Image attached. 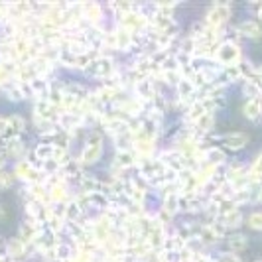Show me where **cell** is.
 <instances>
[{"label":"cell","mask_w":262,"mask_h":262,"mask_svg":"<svg viewBox=\"0 0 262 262\" xmlns=\"http://www.w3.org/2000/svg\"><path fill=\"white\" fill-rule=\"evenodd\" d=\"M219 57H221L223 61H231L233 57H236V48L233 43H223L221 50H219Z\"/></svg>","instance_id":"cell-5"},{"label":"cell","mask_w":262,"mask_h":262,"mask_svg":"<svg viewBox=\"0 0 262 262\" xmlns=\"http://www.w3.org/2000/svg\"><path fill=\"white\" fill-rule=\"evenodd\" d=\"M250 229H262V213H252L249 217Z\"/></svg>","instance_id":"cell-6"},{"label":"cell","mask_w":262,"mask_h":262,"mask_svg":"<svg viewBox=\"0 0 262 262\" xmlns=\"http://www.w3.org/2000/svg\"><path fill=\"white\" fill-rule=\"evenodd\" d=\"M132 162H134V156H132L130 152H120L118 154V164L120 166H130Z\"/></svg>","instance_id":"cell-8"},{"label":"cell","mask_w":262,"mask_h":262,"mask_svg":"<svg viewBox=\"0 0 262 262\" xmlns=\"http://www.w3.org/2000/svg\"><path fill=\"white\" fill-rule=\"evenodd\" d=\"M247 236L243 235H233L231 238H229V249L235 250V252H238V250H245L247 249Z\"/></svg>","instance_id":"cell-3"},{"label":"cell","mask_w":262,"mask_h":262,"mask_svg":"<svg viewBox=\"0 0 262 262\" xmlns=\"http://www.w3.org/2000/svg\"><path fill=\"white\" fill-rule=\"evenodd\" d=\"M225 146L227 148H231V150H238V148H243V146L249 142V136L247 134H243V132H233V134H227L225 136Z\"/></svg>","instance_id":"cell-2"},{"label":"cell","mask_w":262,"mask_h":262,"mask_svg":"<svg viewBox=\"0 0 262 262\" xmlns=\"http://www.w3.org/2000/svg\"><path fill=\"white\" fill-rule=\"evenodd\" d=\"M2 160H4V158H2V156H0V166H2Z\"/></svg>","instance_id":"cell-10"},{"label":"cell","mask_w":262,"mask_h":262,"mask_svg":"<svg viewBox=\"0 0 262 262\" xmlns=\"http://www.w3.org/2000/svg\"><path fill=\"white\" fill-rule=\"evenodd\" d=\"M245 115H247L249 118H254L256 115H258V105H256V101L247 103V106H245Z\"/></svg>","instance_id":"cell-7"},{"label":"cell","mask_w":262,"mask_h":262,"mask_svg":"<svg viewBox=\"0 0 262 262\" xmlns=\"http://www.w3.org/2000/svg\"><path fill=\"white\" fill-rule=\"evenodd\" d=\"M0 217H4V211H2V207H0Z\"/></svg>","instance_id":"cell-9"},{"label":"cell","mask_w":262,"mask_h":262,"mask_svg":"<svg viewBox=\"0 0 262 262\" xmlns=\"http://www.w3.org/2000/svg\"><path fill=\"white\" fill-rule=\"evenodd\" d=\"M227 14H229L227 8H213L209 12V24H221V22H225Z\"/></svg>","instance_id":"cell-4"},{"label":"cell","mask_w":262,"mask_h":262,"mask_svg":"<svg viewBox=\"0 0 262 262\" xmlns=\"http://www.w3.org/2000/svg\"><path fill=\"white\" fill-rule=\"evenodd\" d=\"M103 154V138L99 132H93L89 136V142L85 146L83 154H81V162L83 164H95L99 158Z\"/></svg>","instance_id":"cell-1"}]
</instances>
